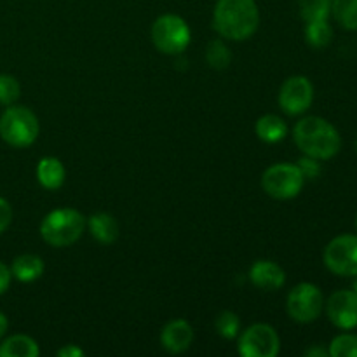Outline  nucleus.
Returning <instances> with one entry per match:
<instances>
[{
  "label": "nucleus",
  "instance_id": "nucleus-6",
  "mask_svg": "<svg viewBox=\"0 0 357 357\" xmlns=\"http://www.w3.org/2000/svg\"><path fill=\"white\" fill-rule=\"evenodd\" d=\"M305 178L296 164L278 162L272 164L261 174V188L265 194L278 201H289L302 192Z\"/></svg>",
  "mask_w": 357,
  "mask_h": 357
},
{
  "label": "nucleus",
  "instance_id": "nucleus-3",
  "mask_svg": "<svg viewBox=\"0 0 357 357\" xmlns=\"http://www.w3.org/2000/svg\"><path fill=\"white\" fill-rule=\"evenodd\" d=\"M87 220L73 208H59L47 213L40 223V237L52 248H68L82 237Z\"/></svg>",
  "mask_w": 357,
  "mask_h": 357
},
{
  "label": "nucleus",
  "instance_id": "nucleus-22",
  "mask_svg": "<svg viewBox=\"0 0 357 357\" xmlns=\"http://www.w3.org/2000/svg\"><path fill=\"white\" fill-rule=\"evenodd\" d=\"M331 2L333 0H298L300 16L305 21L328 20L331 16Z\"/></svg>",
  "mask_w": 357,
  "mask_h": 357
},
{
  "label": "nucleus",
  "instance_id": "nucleus-9",
  "mask_svg": "<svg viewBox=\"0 0 357 357\" xmlns=\"http://www.w3.org/2000/svg\"><path fill=\"white\" fill-rule=\"evenodd\" d=\"M323 261L331 274L340 278L357 275V236L344 234L331 239L324 248Z\"/></svg>",
  "mask_w": 357,
  "mask_h": 357
},
{
  "label": "nucleus",
  "instance_id": "nucleus-16",
  "mask_svg": "<svg viewBox=\"0 0 357 357\" xmlns=\"http://www.w3.org/2000/svg\"><path fill=\"white\" fill-rule=\"evenodd\" d=\"M44 260L38 255L24 253L14 258L10 265V274L20 282H33L44 274Z\"/></svg>",
  "mask_w": 357,
  "mask_h": 357
},
{
  "label": "nucleus",
  "instance_id": "nucleus-20",
  "mask_svg": "<svg viewBox=\"0 0 357 357\" xmlns=\"http://www.w3.org/2000/svg\"><path fill=\"white\" fill-rule=\"evenodd\" d=\"M331 16L345 30H357V0H333Z\"/></svg>",
  "mask_w": 357,
  "mask_h": 357
},
{
  "label": "nucleus",
  "instance_id": "nucleus-11",
  "mask_svg": "<svg viewBox=\"0 0 357 357\" xmlns=\"http://www.w3.org/2000/svg\"><path fill=\"white\" fill-rule=\"evenodd\" d=\"M328 319L338 330H354L357 328V295L352 289H340L335 291L324 302Z\"/></svg>",
  "mask_w": 357,
  "mask_h": 357
},
{
  "label": "nucleus",
  "instance_id": "nucleus-8",
  "mask_svg": "<svg viewBox=\"0 0 357 357\" xmlns=\"http://www.w3.org/2000/svg\"><path fill=\"white\" fill-rule=\"evenodd\" d=\"M237 351L243 357H275L281 352V338L271 324L255 323L239 333Z\"/></svg>",
  "mask_w": 357,
  "mask_h": 357
},
{
  "label": "nucleus",
  "instance_id": "nucleus-30",
  "mask_svg": "<svg viewBox=\"0 0 357 357\" xmlns=\"http://www.w3.org/2000/svg\"><path fill=\"white\" fill-rule=\"evenodd\" d=\"M307 357H328L330 356V352H328V349L324 347H310L309 351L305 352Z\"/></svg>",
  "mask_w": 357,
  "mask_h": 357
},
{
  "label": "nucleus",
  "instance_id": "nucleus-18",
  "mask_svg": "<svg viewBox=\"0 0 357 357\" xmlns=\"http://www.w3.org/2000/svg\"><path fill=\"white\" fill-rule=\"evenodd\" d=\"M38 344L28 335H13L0 344V357H37Z\"/></svg>",
  "mask_w": 357,
  "mask_h": 357
},
{
  "label": "nucleus",
  "instance_id": "nucleus-13",
  "mask_svg": "<svg viewBox=\"0 0 357 357\" xmlns=\"http://www.w3.org/2000/svg\"><path fill=\"white\" fill-rule=\"evenodd\" d=\"M250 281L264 291H278L284 286L286 272L272 260H258L250 268Z\"/></svg>",
  "mask_w": 357,
  "mask_h": 357
},
{
  "label": "nucleus",
  "instance_id": "nucleus-14",
  "mask_svg": "<svg viewBox=\"0 0 357 357\" xmlns=\"http://www.w3.org/2000/svg\"><path fill=\"white\" fill-rule=\"evenodd\" d=\"M87 229L100 244H114L119 239V222L110 213H96L87 218Z\"/></svg>",
  "mask_w": 357,
  "mask_h": 357
},
{
  "label": "nucleus",
  "instance_id": "nucleus-34",
  "mask_svg": "<svg viewBox=\"0 0 357 357\" xmlns=\"http://www.w3.org/2000/svg\"><path fill=\"white\" fill-rule=\"evenodd\" d=\"M356 227H357V218H356Z\"/></svg>",
  "mask_w": 357,
  "mask_h": 357
},
{
  "label": "nucleus",
  "instance_id": "nucleus-25",
  "mask_svg": "<svg viewBox=\"0 0 357 357\" xmlns=\"http://www.w3.org/2000/svg\"><path fill=\"white\" fill-rule=\"evenodd\" d=\"M21 96V86L17 79L9 73H0V105L10 107Z\"/></svg>",
  "mask_w": 357,
  "mask_h": 357
},
{
  "label": "nucleus",
  "instance_id": "nucleus-2",
  "mask_svg": "<svg viewBox=\"0 0 357 357\" xmlns=\"http://www.w3.org/2000/svg\"><path fill=\"white\" fill-rule=\"evenodd\" d=\"M293 139L303 155L317 160L333 159L342 149V136L338 129L317 115L300 119L293 128Z\"/></svg>",
  "mask_w": 357,
  "mask_h": 357
},
{
  "label": "nucleus",
  "instance_id": "nucleus-10",
  "mask_svg": "<svg viewBox=\"0 0 357 357\" xmlns=\"http://www.w3.org/2000/svg\"><path fill=\"white\" fill-rule=\"evenodd\" d=\"M279 107L286 115H302L314 101V86L305 75H293L279 89Z\"/></svg>",
  "mask_w": 357,
  "mask_h": 357
},
{
  "label": "nucleus",
  "instance_id": "nucleus-4",
  "mask_svg": "<svg viewBox=\"0 0 357 357\" xmlns=\"http://www.w3.org/2000/svg\"><path fill=\"white\" fill-rule=\"evenodd\" d=\"M40 132L38 119L30 108L10 105L0 115V138L14 149L33 145Z\"/></svg>",
  "mask_w": 357,
  "mask_h": 357
},
{
  "label": "nucleus",
  "instance_id": "nucleus-17",
  "mask_svg": "<svg viewBox=\"0 0 357 357\" xmlns=\"http://www.w3.org/2000/svg\"><path fill=\"white\" fill-rule=\"evenodd\" d=\"M255 132L265 143H279L288 136V124L275 114L261 115L255 124Z\"/></svg>",
  "mask_w": 357,
  "mask_h": 357
},
{
  "label": "nucleus",
  "instance_id": "nucleus-31",
  "mask_svg": "<svg viewBox=\"0 0 357 357\" xmlns=\"http://www.w3.org/2000/svg\"><path fill=\"white\" fill-rule=\"evenodd\" d=\"M7 328H9V321H7L6 314L0 312V340H2L3 335L7 333Z\"/></svg>",
  "mask_w": 357,
  "mask_h": 357
},
{
  "label": "nucleus",
  "instance_id": "nucleus-1",
  "mask_svg": "<svg viewBox=\"0 0 357 357\" xmlns=\"http://www.w3.org/2000/svg\"><path fill=\"white\" fill-rule=\"evenodd\" d=\"M260 9L255 0H216L213 28L227 40L243 42L257 33Z\"/></svg>",
  "mask_w": 357,
  "mask_h": 357
},
{
  "label": "nucleus",
  "instance_id": "nucleus-19",
  "mask_svg": "<svg viewBox=\"0 0 357 357\" xmlns=\"http://www.w3.org/2000/svg\"><path fill=\"white\" fill-rule=\"evenodd\" d=\"M305 40L310 47L324 49L333 40V28L328 20L307 21L305 23Z\"/></svg>",
  "mask_w": 357,
  "mask_h": 357
},
{
  "label": "nucleus",
  "instance_id": "nucleus-28",
  "mask_svg": "<svg viewBox=\"0 0 357 357\" xmlns=\"http://www.w3.org/2000/svg\"><path fill=\"white\" fill-rule=\"evenodd\" d=\"M10 279H13L10 268L7 267L6 264H2V261H0V295H3V293L9 289Z\"/></svg>",
  "mask_w": 357,
  "mask_h": 357
},
{
  "label": "nucleus",
  "instance_id": "nucleus-29",
  "mask_svg": "<svg viewBox=\"0 0 357 357\" xmlns=\"http://www.w3.org/2000/svg\"><path fill=\"white\" fill-rule=\"evenodd\" d=\"M84 354H86V352L75 344H68L58 351V357H82Z\"/></svg>",
  "mask_w": 357,
  "mask_h": 357
},
{
  "label": "nucleus",
  "instance_id": "nucleus-33",
  "mask_svg": "<svg viewBox=\"0 0 357 357\" xmlns=\"http://www.w3.org/2000/svg\"><path fill=\"white\" fill-rule=\"evenodd\" d=\"M356 152H357V142H356Z\"/></svg>",
  "mask_w": 357,
  "mask_h": 357
},
{
  "label": "nucleus",
  "instance_id": "nucleus-23",
  "mask_svg": "<svg viewBox=\"0 0 357 357\" xmlns=\"http://www.w3.org/2000/svg\"><path fill=\"white\" fill-rule=\"evenodd\" d=\"M215 330L220 337H223L225 340H234V338L239 337L241 333V319L236 312L232 310H223L216 316L215 321Z\"/></svg>",
  "mask_w": 357,
  "mask_h": 357
},
{
  "label": "nucleus",
  "instance_id": "nucleus-27",
  "mask_svg": "<svg viewBox=\"0 0 357 357\" xmlns=\"http://www.w3.org/2000/svg\"><path fill=\"white\" fill-rule=\"evenodd\" d=\"M10 222H13V208L7 199L0 197V234L9 229Z\"/></svg>",
  "mask_w": 357,
  "mask_h": 357
},
{
  "label": "nucleus",
  "instance_id": "nucleus-12",
  "mask_svg": "<svg viewBox=\"0 0 357 357\" xmlns=\"http://www.w3.org/2000/svg\"><path fill=\"white\" fill-rule=\"evenodd\" d=\"M194 342V328L185 319H173L160 331V345L169 354H181L188 351Z\"/></svg>",
  "mask_w": 357,
  "mask_h": 357
},
{
  "label": "nucleus",
  "instance_id": "nucleus-5",
  "mask_svg": "<svg viewBox=\"0 0 357 357\" xmlns=\"http://www.w3.org/2000/svg\"><path fill=\"white\" fill-rule=\"evenodd\" d=\"M150 37L157 51L162 54L178 56L190 44V26L178 14H162L153 21L150 28Z\"/></svg>",
  "mask_w": 357,
  "mask_h": 357
},
{
  "label": "nucleus",
  "instance_id": "nucleus-32",
  "mask_svg": "<svg viewBox=\"0 0 357 357\" xmlns=\"http://www.w3.org/2000/svg\"><path fill=\"white\" fill-rule=\"evenodd\" d=\"M352 291L357 295V275H354V282H352Z\"/></svg>",
  "mask_w": 357,
  "mask_h": 357
},
{
  "label": "nucleus",
  "instance_id": "nucleus-21",
  "mask_svg": "<svg viewBox=\"0 0 357 357\" xmlns=\"http://www.w3.org/2000/svg\"><path fill=\"white\" fill-rule=\"evenodd\" d=\"M206 61L215 70L229 68L230 61H232V52H230L229 45L220 38L209 42L208 49H206Z\"/></svg>",
  "mask_w": 357,
  "mask_h": 357
},
{
  "label": "nucleus",
  "instance_id": "nucleus-7",
  "mask_svg": "<svg viewBox=\"0 0 357 357\" xmlns=\"http://www.w3.org/2000/svg\"><path fill=\"white\" fill-rule=\"evenodd\" d=\"M324 310L323 291L312 282H300L286 298V312L296 323H314Z\"/></svg>",
  "mask_w": 357,
  "mask_h": 357
},
{
  "label": "nucleus",
  "instance_id": "nucleus-15",
  "mask_svg": "<svg viewBox=\"0 0 357 357\" xmlns=\"http://www.w3.org/2000/svg\"><path fill=\"white\" fill-rule=\"evenodd\" d=\"M66 169L58 157H44L37 164V180L47 190H58L65 183Z\"/></svg>",
  "mask_w": 357,
  "mask_h": 357
},
{
  "label": "nucleus",
  "instance_id": "nucleus-24",
  "mask_svg": "<svg viewBox=\"0 0 357 357\" xmlns=\"http://www.w3.org/2000/svg\"><path fill=\"white\" fill-rule=\"evenodd\" d=\"M328 352H330L331 357H357V335H338L331 340Z\"/></svg>",
  "mask_w": 357,
  "mask_h": 357
},
{
  "label": "nucleus",
  "instance_id": "nucleus-26",
  "mask_svg": "<svg viewBox=\"0 0 357 357\" xmlns=\"http://www.w3.org/2000/svg\"><path fill=\"white\" fill-rule=\"evenodd\" d=\"M296 166L300 167V171H302L305 180H316V178L321 174V171H323V167H321V160L314 159V157H309V155H303L302 159L296 162Z\"/></svg>",
  "mask_w": 357,
  "mask_h": 357
}]
</instances>
